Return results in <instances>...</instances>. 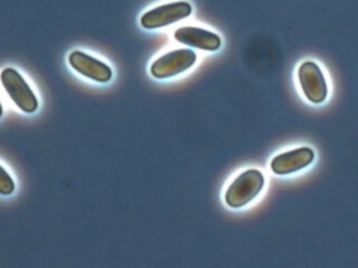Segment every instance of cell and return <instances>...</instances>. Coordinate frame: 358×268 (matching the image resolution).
Here are the masks:
<instances>
[{"label": "cell", "instance_id": "1", "mask_svg": "<svg viewBox=\"0 0 358 268\" xmlns=\"http://www.w3.org/2000/svg\"><path fill=\"white\" fill-rule=\"evenodd\" d=\"M264 176L257 169L242 172L228 186L225 191V202L231 208H242L249 204L263 190Z\"/></svg>", "mask_w": 358, "mask_h": 268}, {"label": "cell", "instance_id": "2", "mask_svg": "<svg viewBox=\"0 0 358 268\" xmlns=\"http://www.w3.org/2000/svg\"><path fill=\"white\" fill-rule=\"evenodd\" d=\"M0 81L10 99L25 113H34L38 109V99L28 82L22 78V75L11 67H7L0 74Z\"/></svg>", "mask_w": 358, "mask_h": 268}, {"label": "cell", "instance_id": "3", "mask_svg": "<svg viewBox=\"0 0 358 268\" xmlns=\"http://www.w3.org/2000/svg\"><path fill=\"white\" fill-rule=\"evenodd\" d=\"M196 63V53L192 49H176L159 56L150 67L154 78L164 80L175 77Z\"/></svg>", "mask_w": 358, "mask_h": 268}, {"label": "cell", "instance_id": "4", "mask_svg": "<svg viewBox=\"0 0 358 268\" xmlns=\"http://www.w3.org/2000/svg\"><path fill=\"white\" fill-rule=\"evenodd\" d=\"M190 13H192V6L185 0L166 3L144 13L140 18V24L145 29L162 28L189 17Z\"/></svg>", "mask_w": 358, "mask_h": 268}, {"label": "cell", "instance_id": "5", "mask_svg": "<svg viewBox=\"0 0 358 268\" xmlns=\"http://www.w3.org/2000/svg\"><path fill=\"white\" fill-rule=\"evenodd\" d=\"M298 81L305 98L312 103H322L327 98V84L320 67L315 61H303L298 68Z\"/></svg>", "mask_w": 358, "mask_h": 268}, {"label": "cell", "instance_id": "6", "mask_svg": "<svg viewBox=\"0 0 358 268\" xmlns=\"http://www.w3.org/2000/svg\"><path fill=\"white\" fill-rule=\"evenodd\" d=\"M315 159V152L309 147H299L274 156L270 162V169L278 176L289 174L309 166Z\"/></svg>", "mask_w": 358, "mask_h": 268}, {"label": "cell", "instance_id": "7", "mask_svg": "<svg viewBox=\"0 0 358 268\" xmlns=\"http://www.w3.org/2000/svg\"><path fill=\"white\" fill-rule=\"evenodd\" d=\"M69 63L77 73L92 81L108 82L112 78V70L108 64L81 50H73L69 54Z\"/></svg>", "mask_w": 358, "mask_h": 268}, {"label": "cell", "instance_id": "8", "mask_svg": "<svg viewBox=\"0 0 358 268\" xmlns=\"http://www.w3.org/2000/svg\"><path fill=\"white\" fill-rule=\"evenodd\" d=\"M173 38L179 43L210 52L218 50L221 46V38L217 34L199 27H180L175 31Z\"/></svg>", "mask_w": 358, "mask_h": 268}, {"label": "cell", "instance_id": "9", "mask_svg": "<svg viewBox=\"0 0 358 268\" xmlns=\"http://www.w3.org/2000/svg\"><path fill=\"white\" fill-rule=\"evenodd\" d=\"M15 186L11 176L6 172V169L0 165V194L10 195L14 191Z\"/></svg>", "mask_w": 358, "mask_h": 268}, {"label": "cell", "instance_id": "10", "mask_svg": "<svg viewBox=\"0 0 358 268\" xmlns=\"http://www.w3.org/2000/svg\"><path fill=\"white\" fill-rule=\"evenodd\" d=\"M3 114V107H1V103H0V116Z\"/></svg>", "mask_w": 358, "mask_h": 268}]
</instances>
